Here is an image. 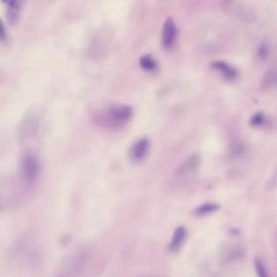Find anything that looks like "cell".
<instances>
[{
    "instance_id": "obj_1",
    "label": "cell",
    "mask_w": 277,
    "mask_h": 277,
    "mask_svg": "<svg viewBox=\"0 0 277 277\" xmlns=\"http://www.w3.org/2000/svg\"><path fill=\"white\" fill-rule=\"evenodd\" d=\"M107 116L113 123L125 124L133 117V109L128 105H114L107 110Z\"/></svg>"
},
{
    "instance_id": "obj_2",
    "label": "cell",
    "mask_w": 277,
    "mask_h": 277,
    "mask_svg": "<svg viewBox=\"0 0 277 277\" xmlns=\"http://www.w3.org/2000/svg\"><path fill=\"white\" fill-rule=\"evenodd\" d=\"M39 115L36 112H29L26 117H24L20 124V136L21 138H28L31 136L35 132L37 131L39 124Z\"/></svg>"
},
{
    "instance_id": "obj_3",
    "label": "cell",
    "mask_w": 277,
    "mask_h": 277,
    "mask_svg": "<svg viewBox=\"0 0 277 277\" xmlns=\"http://www.w3.org/2000/svg\"><path fill=\"white\" fill-rule=\"evenodd\" d=\"M22 170L25 176L29 179L35 178L39 169V161L37 156L32 152H25L21 160Z\"/></svg>"
},
{
    "instance_id": "obj_4",
    "label": "cell",
    "mask_w": 277,
    "mask_h": 277,
    "mask_svg": "<svg viewBox=\"0 0 277 277\" xmlns=\"http://www.w3.org/2000/svg\"><path fill=\"white\" fill-rule=\"evenodd\" d=\"M177 30L175 22L173 19L169 18L166 20L163 28V35H162V44L164 49H171L174 43L176 42Z\"/></svg>"
},
{
    "instance_id": "obj_5",
    "label": "cell",
    "mask_w": 277,
    "mask_h": 277,
    "mask_svg": "<svg viewBox=\"0 0 277 277\" xmlns=\"http://www.w3.org/2000/svg\"><path fill=\"white\" fill-rule=\"evenodd\" d=\"M150 148V141L146 138H141L134 142L130 149V158L135 163H139L146 158Z\"/></svg>"
},
{
    "instance_id": "obj_6",
    "label": "cell",
    "mask_w": 277,
    "mask_h": 277,
    "mask_svg": "<svg viewBox=\"0 0 277 277\" xmlns=\"http://www.w3.org/2000/svg\"><path fill=\"white\" fill-rule=\"evenodd\" d=\"M211 67L216 70L227 80H235L238 76V70L232 65L223 61H214L211 63Z\"/></svg>"
},
{
    "instance_id": "obj_7",
    "label": "cell",
    "mask_w": 277,
    "mask_h": 277,
    "mask_svg": "<svg viewBox=\"0 0 277 277\" xmlns=\"http://www.w3.org/2000/svg\"><path fill=\"white\" fill-rule=\"evenodd\" d=\"M200 164V156L198 153L193 154L190 156L182 164L179 169V175L186 176L193 173L198 169Z\"/></svg>"
},
{
    "instance_id": "obj_8",
    "label": "cell",
    "mask_w": 277,
    "mask_h": 277,
    "mask_svg": "<svg viewBox=\"0 0 277 277\" xmlns=\"http://www.w3.org/2000/svg\"><path fill=\"white\" fill-rule=\"evenodd\" d=\"M21 12V3L19 1H12L6 7V17L12 25L18 22Z\"/></svg>"
},
{
    "instance_id": "obj_9",
    "label": "cell",
    "mask_w": 277,
    "mask_h": 277,
    "mask_svg": "<svg viewBox=\"0 0 277 277\" xmlns=\"http://www.w3.org/2000/svg\"><path fill=\"white\" fill-rule=\"evenodd\" d=\"M186 238V229L184 227H179L176 228L175 233H174L173 237L172 238L171 242H170V250L172 251H176L181 248V245L183 244L184 241Z\"/></svg>"
},
{
    "instance_id": "obj_10",
    "label": "cell",
    "mask_w": 277,
    "mask_h": 277,
    "mask_svg": "<svg viewBox=\"0 0 277 277\" xmlns=\"http://www.w3.org/2000/svg\"><path fill=\"white\" fill-rule=\"evenodd\" d=\"M140 65L144 70L149 71V72L155 71L157 68V63L156 60L149 54H146L140 58Z\"/></svg>"
},
{
    "instance_id": "obj_11",
    "label": "cell",
    "mask_w": 277,
    "mask_h": 277,
    "mask_svg": "<svg viewBox=\"0 0 277 277\" xmlns=\"http://www.w3.org/2000/svg\"><path fill=\"white\" fill-rule=\"evenodd\" d=\"M219 209V206L217 204H214V203H207L204 205H202L201 207L196 210V214L198 215H205L210 214V213L215 212Z\"/></svg>"
},
{
    "instance_id": "obj_12",
    "label": "cell",
    "mask_w": 277,
    "mask_h": 277,
    "mask_svg": "<svg viewBox=\"0 0 277 277\" xmlns=\"http://www.w3.org/2000/svg\"><path fill=\"white\" fill-rule=\"evenodd\" d=\"M255 267L258 277H269L267 269H266L262 260H260V259H256L255 262Z\"/></svg>"
},
{
    "instance_id": "obj_13",
    "label": "cell",
    "mask_w": 277,
    "mask_h": 277,
    "mask_svg": "<svg viewBox=\"0 0 277 277\" xmlns=\"http://www.w3.org/2000/svg\"><path fill=\"white\" fill-rule=\"evenodd\" d=\"M266 123V117L262 113H256L250 119V124L253 126H262Z\"/></svg>"
},
{
    "instance_id": "obj_14",
    "label": "cell",
    "mask_w": 277,
    "mask_h": 277,
    "mask_svg": "<svg viewBox=\"0 0 277 277\" xmlns=\"http://www.w3.org/2000/svg\"><path fill=\"white\" fill-rule=\"evenodd\" d=\"M8 40V33L6 30L5 25L2 19H0V42H7Z\"/></svg>"
},
{
    "instance_id": "obj_15",
    "label": "cell",
    "mask_w": 277,
    "mask_h": 277,
    "mask_svg": "<svg viewBox=\"0 0 277 277\" xmlns=\"http://www.w3.org/2000/svg\"><path fill=\"white\" fill-rule=\"evenodd\" d=\"M268 54V49L267 47L263 45L262 47H260V51H259V54H260V57L262 59H264V58L267 57V54Z\"/></svg>"
}]
</instances>
